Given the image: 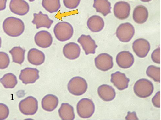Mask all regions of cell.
<instances>
[{
	"instance_id": "obj_1",
	"label": "cell",
	"mask_w": 161,
	"mask_h": 120,
	"mask_svg": "<svg viewBox=\"0 0 161 120\" xmlns=\"http://www.w3.org/2000/svg\"><path fill=\"white\" fill-rule=\"evenodd\" d=\"M3 29L5 33L12 37L21 35L25 30V25L21 19L11 17L6 18L3 23Z\"/></svg>"
},
{
	"instance_id": "obj_2",
	"label": "cell",
	"mask_w": 161,
	"mask_h": 120,
	"mask_svg": "<svg viewBox=\"0 0 161 120\" xmlns=\"http://www.w3.org/2000/svg\"><path fill=\"white\" fill-rule=\"evenodd\" d=\"M55 36L58 41L65 42L71 39L74 34L73 26L66 22H61L56 24L53 29Z\"/></svg>"
},
{
	"instance_id": "obj_3",
	"label": "cell",
	"mask_w": 161,
	"mask_h": 120,
	"mask_svg": "<svg viewBox=\"0 0 161 120\" xmlns=\"http://www.w3.org/2000/svg\"><path fill=\"white\" fill-rule=\"evenodd\" d=\"M88 84L83 78L76 76L73 78L68 84V89L73 95L79 96L83 95L87 91Z\"/></svg>"
},
{
	"instance_id": "obj_4",
	"label": "cell",
	"mask_w": 161,
	"mask_h": 120,
	"mask_svg": "<svg viewBox=\"0 0 161 120\" xmlns=\"http://www.w3.org/2000/svg\"><path fill=\"white\" fill-rule=\"evenodd\" d=\"M134 90L136 95L141 98H146L153 93L154 87L153 83L150 80L145 79H139L136 82Z\"/></svg>"
},
{
	"instance_id": "obj_5",
	"label": "cell",
	"mask_w": 161,
	"mask_h": 120,
	"mask_svg": "<svg viewBox=\"0 0 161 120\" xmlns=\"http://www.w3.org/2000/svg\"><path fill=\"white\" fill-rule=\"evenodd\" d=\"M78 115L83 118H88L92 117L95 111V105L93 101L88 98L81 99L76 106Z\"/></svg>"
},
{
	"instance_id": "obj_6",
	"label": "cell",
	"mask_w": 161,
	"mask_h": 120,
	"mask_svg": "<svg viewBox=\"0 0 161 120\" xmlns=\"http://www.w3.org/2000/svg\"><path fill=\"white\" fill-rule=\"evenodd\" d=\"M19 108L21 112L24 115H33L36 114L38 110V101L33 96H28L20 101Z\"/></svg>"
},
{
	"instance_id": "obj_7",
	"label": "cell",
	"mask_w": 161,
	"mask_h": 120,
	"mask_svg": "<svg viewBox=\"0 0 161 120\" xmlns=\"http://www.w3.org/2000/svg\"><path fill=\"white\" fill-rule=\"evenodd\" d=\"M135 33L134 27L129 23L121 24L116 30V35L120 41L124 43L129 42L134 37Z\"/></svg>"
},
{
	"instance_id": "obj_8",
	"label": "cell",
	"mask_w": 161,
	"mask_h": 120,
	"mask_svg": "<svg viewBox=\"0 0 161 120\" xmlns=\"http://www.w3.org/2000/svg\"><path fill=\"white\" fill-rule=\"evenodd\" d=\"M96 67L103 72H106L114 66L113 58L107 53H102L98 55L95 59Z\"/></svg>"
},
{
	"instance_id": "obj_9",
	"label": "cell",
	"mask_w": 161,
	"mask_h": 120,
	"mask_svg": "<svg viewBox=\"0 0 161 120\" xmlns=\"http://www.w3.org/2000/svg\"><path fill=\"white\" fill-rule=\"evenodd\" d=\"M150 44L149 42L143 38L135 40L132 44V49L138 57L143 58L146 57L150 51Z\"/></svg>"
},
{
	"instance_id": "obj_10",
	"label": "cell",
	"mask_w": 161,
	"mask_h": 120,
	"mask_svg": "<svg viewBox=\"0 0 161 120\" xmlns=\"http://www.w3.org/2000/svg\"><path fill=\"white\" fill-rule=\"evenodd\" d=\"M39 72L36 68H26L21 71L19 79L25 84L33 83L39 79Z\"/></svg>"
},
{
	"instance_id": "obj_11",
	"label": "cell",
	"mask_w": 161,
	"mask_h": 120,
	"mask_svg": "<svg viewBox=\"0 0 161 120\" xmlns=\"http://www.w3.org/2000/svg\"><path fill=\"white\" fill-rule=\"evenodd\" d=\"M10 11L15 15L25 16L29 12L30 7L24 0H11L9 4Z\"/></svg>"
},
{
	"instance_id": "obj_12",
	"label": "cell",
	"mask_w": 161,
	"mask_h": 120,
	"mask_svg": "<svg viewBox=\"0 0 161 120\" xmlns=\"http://www.w3.org/2000/svg\"><path fill=\"white\" fill-rule=\"evenodd\" d=\"M35 43L38 47L44 48L50 47L53 42L51 34L48 31H41L37 32L34 37Z\"/></svg>"
},
{
	"instance_id": "obj_13",
	"label": "cell",
	"mask_w": 161,
	"mask_h": 120,
	"mask_svg": "<svg viewBox=\"0 0 161 120\" xmlns=\"http://www.w3.org/2000/svg\"><path fill=\"white\" fill-rule=\"evenodd\" d=\"M78 42L82 46L86 55L95 54L96 49L98 46L90 35H81L78 38Z\"/></svg>"
},
{
	"instance_id": "obj_14",
	"label": "cell",
	"mask_w": 161,
	"mask_h": 120,
	"mask_svg": "<svg viewBox=\"0 0 161 120\" xmlns=\"http://www.w3.org/2000/svg\"><path fill=\"white\" fill-rule=\"evenodd\" d=\"M134 61L133 55L129 51H122L116 56L117 64L122 68L127 69L131 67L134 64Z\"/></svg>"
},
{
	"instance_id": "obj_15",
	"label": "cell",
	"mask_w": 161,
	"mask_h": 120,
	"mask_svg": "<svg viewBox=\"0 0 161 120\" xmlns=\"http://www.w3.org/2000/svg\"><path fill=\"white\" fill-rule=\"evenodd\" d=\"M130 4L125 2H118L114 6V15L117 18L120 20L127 19L130 16Z\"/></svg>"
},
{
	"instance_id": "obj_16",
	"label": "cell",
	"mask_w": 161,
	"mask_h": 120,
	"mask_svg": "<svg viewBox=\"0 0 161 120\" xmlns=\"http://www.w3.org/2000/svg\"><path fill=\"white\" fill-rule=\"evenodd\" d=\"M130 81L125 74L119 71L111 75V82L120 90L127 89L128 87Z\"/></svg>"
},
{
	"instance_id": "obj_17",
	"label": "cell",
	"mask_w": 161,
	"mask_h": 120,
	"mask_svg": "<svg viewBox=\"0 0 161 120\" xmlns=\"http://www.w3.org/2000/svg\"><path fill=\"white\" fill-rule=\"evenodd\" d=\"M33 17L32 23L36 25L37 29L41 28L49 29L53 23V21L50 19L47 14H43L41 11L38 13H34Z\"/></svg>"
},
{
	"instance_id": "obj_18",
	"label": "cell",
	"mask_w": 161,
	"mask_h": 120,
	"mask_svg": "<svg viewBox=\"0 0 161 120\" xmlns=\"http://www.w3.org/2000/svg\"><path fill=\"white\" fill-rule=\"evenodd\" d=\"M81 52L80 46L74 42L66 44L63 48V53L68 59L74 60L79 57Z\"/></svg>"
},
{
	"instance_id": "obj_19",
	"label": "cell",
	"mask_w": 161,
	"mask_h": 120,
	"mask_svg": "<svg viewBox=\"0 0 161 120\" xmlns=\"http://www.w3.org/2000/svg\"><path fill=\"white\" fill-rule=\"evenodd\" d=\"M27 60L31 64L36 66L42 64L45 60L44 53L36 48L30 49L27 54Z\"/></svg>"
},
{
	"instance_id": "obj_20",
	"label": "cell",
	"mask_w": 161,
	"mask_h": 120,
	"mask_svg": "<svg viewBox=\"0 0 161 120\" xmlns=\"http://www.w3.org/2000/svg\"><path fill=\"white\" fill-rule=\"evenodd\" d=\"M97 93L102 99L106 102L114 100L116 95L115 91L113 87L106 84L102 85L99 87Z\"/></svg>"
},
{
	"instance_id": "obj_21",
	"label": "cell",
	"mask_w": 161,
	"mask_h": 120,
	"mask_svg": "<svg viewBox=\"0 0 161 120\" xmlns=\"http://www.w3.org/2000/svg\"><path fill=\"white\" fill-rule=\"evenodd\" d=\"M149 16L148 11L146 7L143 5H139L135 8L133 18L135 22L138 24H142L147 20Z\"/></svg>"
},
{
	"instance_id": "obj_22",
	"label": "cell",
	"mask_w": 161,
	"mask_h": 120,
	"mask_svg": "<svg viewBox=\"0 0 161 120\" xmlns=\"http://www.w3.org/2000/svg\"><path fill=\"white\" fill-rule=\"evenodd\" d=\"M59 103L58 98L53 94L45 96L42 100V107L44 110L48 112L54 110L58 106Z\"/></svg>"
},
{
	"instance_id": "obj_23",
	"label": "cell",
	"mask_w": 161,
	"mask_h": 120,
	"mask_svg": "<svg viewBox=\"0 0 161 120\" xmlns=\"http://www.w3.org/2000/svg\"><path fill=\"white\" fill-rule=\"evenodd\" d=\"M87 26L89 30L94 32H100L104 26L103 19L100 16L94 15L91 17L88 20Z\"/></svg>"
},
{
	"instance_id": "obj_24",
	"label": "cell",
	"mask_w": 161,
	"mask_h": 120,
	"mask_svg": "<svg viewBox=\"0 0 161 120\" xmlns=\"http://www.w3.org/2000/svg\"><path fill=\"white\" fill-rule=\"evenodd\" d=\"M93 7L97 12L106 17L111 12V4L108 0H94Z\"/></svg>"
},
{
	"instance_id": "obj_25",
	"label": "cell",
	"mask_w": 161,
	"mask_h": 120,
	"mask_svg": "<svg viewBox=\"0 0 161 120\" xmlns=\"http://www.w3.org/2000/svg\"><path fill=\"white\" fill-rule=\"evenodd\" d=\"M58 112L62 120H74L75 118L74 108L68 103H62Z\"/></svg>"
},
{
	"instance_id": "obj_26",
	"label": "cell",
	"mask_w": 161,
	"mask_h": 120,
	"mask_svg": "<svg viewBox=\"0 0 161 120\" xmlns=\"http://www.w3.org/2000/svg\"><path fill=\"white\" fill-rule=\"evenodd\" d=\"M25 50L20 46L13 47L9 53L11 54L13 62L21 65L25 60Z\"/></svg>"
},
{
	"instance_id": "obj_27",
	"label": "cell",
	"mask_w": 161,
	"mask_h": 120,
	"mask_svg": "<svg viewBox=\"0 0 161 120\" xmlns=\"http://www.w3.org/2000/svg\"><path fill=\"white\" fill-rule=\"evenodd\" d=\"M1 82L5 88L12 89L14 88L18 83L16 76L9 73L5 74L0 79Z\"/></svg>"
},
{
	"instance_id": "obj_28",
	"label": "cell",
	"mask_w": 161,
	"mask_h": 120,
	"mask_svg": "<svg viewBox=\"0 0 161 120\" xmlns=\"http://www.w3.org/2000/svg\"><path fill=\"white\" fill-rule=\"evenodd\" d=\"M42 5L51 13L57 12L61 8L60 0H42Z\"/></svg>"
},
{
	"instance_id": "obj_29",
	"label": "cell",
	"mask_w": 161,
	"mask_h": 120,
	"mask_svg": "<svg viewBox=\"0 0 161 120\" xmlns=\"http://www.w3.org/2000/svg\"><path fill=\"white\" fill-rule=\"evenodd\" d=\"M147 75L156 82H160V68L153 65L149 66L147 68Z\"/></svg>"
},
{
	"instance_id": "obj_30",
	"label": "cell",
	"mask_w": 161,
	"mask_h": 120,
	"mask_svg": "<svg viewBox=\"0 0 161 120\" xmlns=\"http://www.w3.org/2000/svg\"><path fill=\"white\" fill-rule=\"evenodd\" d=\"M10 63L9 55L6 52H0V69H5L8 68Z\"/></svg>"
},
{
	"instance_id": "obj_31",
	"label": "cell",
	"mask_w": 161,
	"mask_h": 120,
	"mask_svg": "<svg viewBox=\"0 0 161 120\" xmlns=\"http://www.w3.org/2000/svg\"><path fill=\"white\" fill-rule=\"evenodd\" d=\"M80 2V0H63L65 6L69 9H74L77 8Z\"/></svg>"
},
{
	"instance_id": "obj_32",
	"label": "cell",
	"mask_w": 161,
	"mask_h": 120,
	"mask_svg": "<svg viewBox=\"0 0 161 120\" xmlns=\"http://www.w3.org/2000/svg\"><path fill=\"white\" fill-rule=\"evenodd\" d=\"M9 114V110L4 104L0 103V120L6 119Z\"/></svg>"
},
{
	"instance_id": "obj_33",
	"label": "cell",
	"mask_w": 161,
	"mask_h": 120,
	"mask_svg": "<svg viewBox=\"0 0 161 120\" xmlns=\"http://www.w3.org/2000/svg\"><path fill=\"white\" fill-rule=\"evenodd\" d=\"M152 61L157 64H160V48H158L154 51L151 54Z\"/></svg>"
},
{
	"instance_id": "obj_34",
	"label": "cell",
	"mask_w": 161,
	"mask_h": 120,
	"mask_svg": "<svg viewBox=\"0 0 161 120\" xmlns=\"http://www.w3.org/2000/svg\"><path fill=\"white\" fill-rule=\"evenodd\" d=\"M152 102L154 106L157 108H160V91H159L152 99Z\"/></svg>"
},
{
	"instance_id": "obj_35",
	"label": "cell",
	"mask_w": 161,
	"mask_h": 120,
	"mask_svg": "<svg viewBox=\"0 0 161 120\" xmlns=\"http://www.w3.org/2000/svg\"><path fill=\"white\" fill-rule=\"evenodd\" d=\"M126 120H138L136 113L135 111L130 112L129 111L128 112V115L125 118Z\"/></svg>"
},
{
	"instance_id": "obj_36",
	"label": "cell",
	"mask_w": 161,
	"mask_h": 120,
	"mask_svg": "<svg viewBox=\"0 0 161 120\" xmlns=\"http://www.w3.org/2000/svg\"><path fill=\"white\" fill-rule=\"evenodd\" d=\"M8 0H0V11L5 9Z\"/></svg>"
},
{
	"instance_id": "obj_37",
	"label": "cell",
	"mask_w": 161,
	"mask_h": 120,
	"mask_svg": "<svg viewBox=\"0 0 161 120\" xmlns=\"http://www.w3.org/2000/svg\"><path fill=\"white\" fill-rule=\"evenodd\" d=\"M142 2H149L152 1V0H140Z\"/></svg>"
},
{
	"instance_id": "obj_38",
	"label": "cell",
	"mask_w": 161,
	"mask_h": 120,
	"mask_svg": "<svg viewBox=\"0 0 161 120\" xmlns=\"http://www.w3.org/2000/svg\"><path fill=\"white\" fill-rule=\"evenodd\" d=\"M2 43V39L1 38V37H0V48H1V47Z\"/></svg>"
},
{
	"instance_id": "obj_39",
	"label": "cell",
	"mask_w": 161,
	"mask_h": 120,
	"mask_svg": "<svg viewBox=\"0 0 161 120\" xmlns=\"http://www.w3.org/2000/svg\"><path fill=\"white\" fill-rule=\"evenodd\" d=\"M29 1L31 2H34L35 0H29Z\"/></svg>"
}]
</instances>
